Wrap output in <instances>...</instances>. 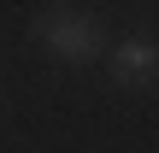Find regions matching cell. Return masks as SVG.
<instances>
[{"label": "cell", "instance_id": "cell-1", "mask_svg": "<svg viewBox=\"0 0 159 153\" xmlns=\"http://www.w3.org/2000/svg\"><path fill=\"white\" fill-rule=\"evenodd\" d=\"M35 41H41L53 59H65V65H89V59H100L106 29H100V18L83 12V6H41V12H35Z\"/></svg>", "mask_w": 159, "mask_h": 153}, {"label": "cell", "instance_id": "cell-2", "mask_svg": "<svg viewBox=\"0 0 159 153\" xmlns=\"http://www.w3.org/2000/svg\"><path fill=\"white\" fill-rule=\"evenodd\" d=\"M112 77L124 88H153L159 83V41L153 35H130L112 47Z\"/></svg>", "mask_w": 159, "mask_h": 153}]
</instances>
